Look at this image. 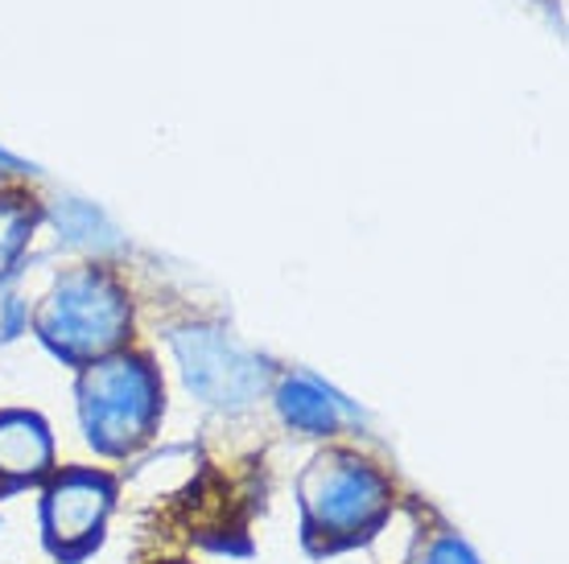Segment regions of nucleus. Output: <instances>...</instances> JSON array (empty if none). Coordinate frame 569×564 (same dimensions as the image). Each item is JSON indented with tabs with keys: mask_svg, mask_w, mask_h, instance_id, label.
<instances>
[{
	"mask_svg": "<svg viewBox=\"0 0 569 564\" xmlns=\"http://www.w3.org/2000/svg\"><path fill=\"white\" fill-rule=\"evenodd\" d=\"M157 416V380L137 359H112L87 371L83 421L100 450H129Z\"/></svg>",
	"mask_w": 569,
	"mask_h": 564,
	"instance_id": "f257e3e1",
	"label": "nucleus"
},
{
	"mask_svg": "<svg viewBox=\"0 0 569 564\" xmlns=\"http://www.w3.org/2000/svg\"><path fill=\"white\" fill-rule=\"evenodd\" d=\"M301 503L318 532L351 536L385 511L388 491L356 457H318L301 479Z\"/></svg>",
	"mask_w": 569,
	"mask_h": 564,
	"instance_id": "f03ea898",
	"label": "nucleus"
},
{
	"mask_svg": "<svg viewBox=\"0 0 569 564\" xmlns=\"http://www.w3.org/2000/svg\"><path fill=\"white\" fill-rule=\"evenodd\" d=\"M120 325H124V305L96 276L62 284L46 310V339L58 342L62 351H103L120 339Z\"/></svg>",
	"mask_w": 569,
	"mask_h": 564,
	"instance_id": "7ed1b4c3",
	"label": "nucleus"
},
{
	"mask_svg": "<svg viewBox=\"0 0 569 564\" xmlns=\"http://www.w3.org/2000/svg\"><path fill=\"white\" fill-rule=\"evenodd\" d=\"M186 363V380L199 395H207L211 404H243L252 400V392L260 387V371L236 354L231 346H223L219 339H182L178 342Z\"/></svg>",
	"mask_w": 569,
	"mask_h": 564,
	"instance_id": "20e7f679",
	"label": "nucleus"
},
{
	"mask_svg": "<svg viewBox=\"0 0 569 564\" xmlns=\"http://www.w3.org/2000/svg\"><path fill=\"white\" fill-rule=\"evenodd\" d=\"M108 503H112V494H108V482L103 479H96V474H67L62 482H54V491L46 498L50 540L62 544V548L83 544L100 527Z\"/></svg>",
	"mask_w": 569,
	"mask_h": 564,
	"instance_id": "39448f33",
	"label": "nucleus"
},
{
	"mask_svg": "<svg viewBox=\"0 0 569 564\" xmlns=\"http://www.w3.org/2000/svg\"><path fill=\"white\" fill-rule=\"evenodd\" d=\"M50 466V437L38 416H0V474L4 479H33Z\"/></svg>",
	"mask_w": 569,
	"mask_h": 564,
	"instance_id": "423d86ee",
	"label": "nucleus"
},
{
	"mask_svg": "<svg viewBox=\"0 0 569 564\" xmlns=\"http://www.w3.org/2000/svg\"><path fill=\"white\" fill-rule=\"evenodd\" d=\"M281 412L289 424H298L306 433H330L335 421H339V409L322 387L298 380V383H284L281 387Z\"/></svg>",
	"mask_w": 569,
	"mask_h": 564,
	"instance_id": "0eeeda50",
	"label": "nucleus"
},
{
	"mask_svg": "<svg viewBox=\"0 0 569 564\" xmlns=\"http://www.w3.org/2000/svg\"><path fill=\"white\" fill-rule=\"evenodd\" d=\"M21 226H26L21 211H13V207H0V264H4V260L21 248Z\"/></svg>",
	"mask_w": 569,
	"mask_h": 564,
	"instance_id": "6e6552de",
	"label": "nucleus"
},
{
	"mask_svg": "<svg viewBox=\"0 0 569 564\" xmlns=\"http://www.w3.org/2000/svg\"><path fill=\"white\" fill-rule=\"evenodd\" d=\"M429 564H479V561H475V556H470L458 540H446V544H438V548H433Z\"/></svg>",
	"mask_w": 569,
	"mask_h": 564,
	"instance_id": "1a4fd4ad",
	"label": "nucleus"
}]
</instances>
